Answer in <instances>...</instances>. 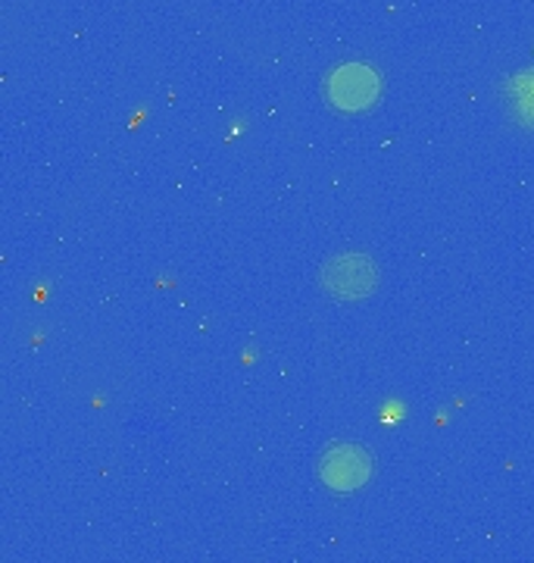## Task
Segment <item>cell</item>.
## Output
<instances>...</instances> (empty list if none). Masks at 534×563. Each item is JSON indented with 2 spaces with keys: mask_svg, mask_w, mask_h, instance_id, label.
Returning <instances> with one entry per match:
<instances>
[{
  "mask_svg": "<svg viewBox=\"0 0 534 563\" xmlns=\"http://www.w3.org/2000/svg\"><path fill=\"white\" fill-rule=\"evenodd\" d=\"M510 101H513L519 120L534 129V73L515 76L513 88H510Z\"/></svg>",
  "mask_w": 534,
  "mask_h": 563,
  "instance_id": "cell-4",
  "label": "cell"
},
{
  "mask_svg": "<svg viewBox=\"0 0 534 563\" xmlns=\"http://www.w3.org/2000/svg\"><path fill=\"white\" fill-rule=\"evenodd\" d=\"M376 285L378 269L366 254H341L322 269V288L341 301H363L376 291Z\"/></svg>",
  "mask_w": 534,
  "mask_h": 563,
  "instance_id": "cell-2",
  "label": "cell"
},
{
  "mask_svg": "<svg viewBox=\"0 0 534 563\" xmlns=\"http://www.w3.org/2000/svg\"><path fill=\"white\" fill-rule=\"evenodd\" d=\"M319 476L322 483L335 492H356L359 485L369 483L372 476V461L359 444H335L322 454L319 461Z\"/></svg>",
  "mask_w": 534,
  "mask_h": 563,
  "instance_id": "cell-3",
  "label": "cell"
},
{
  "mask_svg": "<svg viewBox=\"0 0 534 563\" xmlns=\"http://www.w3.org/2000/svg\"><path fill=\"white\" fill-rule=\"evenodd\" d=\"M325 95L344 113H359L369 110L381 95V79L372 66L366 63H344L325 81Z\"/></svg>",
  "mask_w": 534,
  "mask_h": 563,
  "instance_id": "cell-1",
  "label": "cell"
}]
</instances>
